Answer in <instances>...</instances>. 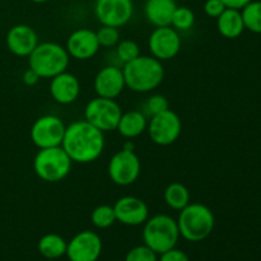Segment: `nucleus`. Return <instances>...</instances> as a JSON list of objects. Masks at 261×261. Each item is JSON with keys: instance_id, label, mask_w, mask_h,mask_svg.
Returning <instances> with one entry per match:
<instances>
[{"instance_id": "nucleus-1", "label": "nucleus", "mask_w": 261, "mask_h": 261, "mask_svg": "<svg viewBox=\"0 0 261 261\" xmlns=\"http://www.w3.org/2000/svg\"><path fill=\"white\" fill-rule=\"evenodd\" d=\"M61 148L71 162L87 165L101 157L105 149V135L86 120L71 122L66 126Z\"/></svg>"}, {"instance_id": "nucleus-22", "label": "nucleus", "mask_w": 261, "mask_h": 261, "mask_svg": "<svg viewBox=\"0 0 261 261\" xmlns=\"http://www.w3.org/2000/svg\"><path fill=\"white\" fill-rule=\"evenodd\" d=\"M68 242L56 233H47L40 239L37 244L38 252L48 260H56L66 255Z\"/></svg>"}, {"instance_id": "nucleus-25", "label": "nucleus", "mask_w": 261, "mask_h": 261, "mask_svg": "<svg viewBox=\"0 0 261 261\" xmlns=\"http://www.w3.org/2000/svg\"><path fill=\"white\" fill-rule=\"evenodd\" d=\"M91 222L94 227L99 229L110 228L116 221L114 206L111 205H98L93 209L91 214Z\"/></svg>"}, {"instance_id": "nucleus-33", "label": "nucleus", "mask_w": 261, "mask_h": 261, "mask_svg": "<svg viewBox=\"0 0 261 261\" xmlns=\"http://www.w3.org/2000/svg\"><path fill=\"white\" fill-rule=\"evenodd\" d=\"M40 79L41 78L37 75V73H36V71H33L31 68L28 69V70H25L24 73H23V76H22L23 83H24L25 86H28V87L37 84Z\"/></svg>"}, {"instance_id": "nucleus-13", "label": "nucleus", "mask_w": 261, "mask_h": 261, "mask_svg": "<svg viewBox=\"0 0 261 261\" xmlns=\"http://www.w3.org/2000/svg\"><path fill=\"white\" fill-rule=\"evenodd\" d=\"M102 254V240L96 232L82 231L76 233L66 247L69 261H97Z\"/></svg>"}, {"instance_id": "nucleus-26", "label": "nucleus", "mask_w": 261, "mask_h": 261, "mask_svg": "<svg viewBox=\"0 0 261 261\" xmlns=\"http://www.w3.org/2000/svg\"><path fill=\"white\" fill-rule=\"evenodd\" d=\"M195 23V14L188 7H177L173 12L171 27L175 28L177 32H186L191 30Z\"/></svg>"}, {"instance_id": "nucleus-19", "label": "nucleus", "mask_w": 261, "mask_h": 261, "mask_svg": "<svg viewBox=\"0 0 261 261\" xmlns=\"http://www.w3.org/2000/svg\"><path fill=\"white\" fill-rule=\"evenodd\" d=\"M176 8L175 0H145L144 15L154 27H166L171 25Z\"/></svg>"}, {"instance_id": "nucleus-12", "label": "nucleus", "mask_w": 261, "mask_h": 261, "mask_svg": "<svg viewBox=\"0 0 261 261\" xmlns=\"http://www.w3.org/2000/svg\"><path fill=\"white\" fill-rule=\"evenodd\" d=\"M133 0H96L94 14L102 25L120 28L133 17Z\"/></svg>"}, {"instance_id": "nucleus-16", "label": "nucleus", "mask_w": 261, "mask_h": 261, "mask_svg": "<svg viewBox=\"0 0 261 261\" xmlns=\"http://www.w3.org/2000/svg\"><path fill=\"white\" fill-rule=\"evenodd\" d=\"M99 42L94 31L89 28H79L69 36L66 41V51L69 56L76 60L92 59L99 50Z\"/></svg>"}, {"instance_id": "nucleus-21", "label": "nucleus", "mask_w": 261, "mask_h": 261, "mask_svg": "<svg viewBox=\"0 0 261 261\" xmlns=\"http://www.w3.org/2000/svg\"><path fill=\"white\" fill-rule=\"evenodd\" d=\"M217 28L224 38L234 40V38L240 37L245 31L241 12L237 9L226 8L224 12L217 18Z\"/></svg>"}, {"instance_id": "nucleus-18", "label": "nucleus", "mask_w": 261, "mask_h": 261, "mask_svg": "<svg viewBox=\"0 0 261 261\" xmlns=\"http://www.w3.org/2000/svg\"><path fill=\"white\" fill-rule=\"evenodd\" d=\"M50 94L59 105L74 103L81 94V83L74 74L65 70L51 78Z\"/></svg>"}, {"instance_id": "nucleus-14", "label": "nucleus", "mask_w": 261, "mask_h": 261, "mask_svg": "<svg viewBox=\"0 0 261 261\" xmlns=\"http://www.w3.org/2000/svg\"><path fill=\"white\" fill-rule=\"evenodd\" d=\"M116 221L125 226L135 227L144 224L149 218L147 203L137 196H122L114 205Z\"/></svg>"}, {"instance_id": "nucleus-36", "label": "nucleus", "mask_w": 261, "mask_h": 261, "mask_svg": "<svg viewBox=\"0 0 261 261\" xmlns=\"http://www.w3.org/2000/svg\"><path fill=\"white\" fill-rule=\"evenodd\" d=\"M31 2L37 3V4H41V3H46V2H48V0H31Z\"/></svg>"}, {"instance_id": "nucleus-10", "label": "nucleus", "mask_w": 261, "mask_h": 261, "mask_svg": "<svg viewBox=\"0 0 261 261\" xmlns=\"http://www.w3.org/2000/svg\"><path fill=\"white\" fill-rule=\"evenodd\" d=\"M139 157L134 150L122 148L115 153L109 163V176L114 184L119 186L133 185L140 175Z\"/></svg>"}, {"instance_id": "nucleus-30", "label": "nucleus", "mask_w": 261, "mask_h": 261, "mask_svg": "<svg viewBox=\"0 0 261 261\" xmlns=\"http://www.w3.org/2000/svg\"><path fill=\"white\" fill-rule=\"evenodd\" d=\"M124 261H158L157 254L145 245L135 246L125 256Z\"/></svg>"}, {"instance_id": "nucleus-8", "label": "nucleus", "mask_w": 261, "mask_h": 261, "mask_svg": "<svg viewBox=\"0 0 261 261\" xmlns=\"http://www.w3.org/2000/svg\"><path fill=\"white\" fill-rule=\"evenodd\" d=\"M147 130L150 140L154 144L167 147L178 139L182 130V124L180 116L175 111L168 109L150 117Z\"/></svg>"}, {"instance_id": "nucleus-24", "label": "nucleus", "mask_w": 261, "mask_h": 261, "mask_svg": "<svg viewBox=\"0 0 261 261\" xmlns=\"http://www.w3.org/2000/svg\"><path fill=\"white\" fill-rule=\"evenodd\" d=\"M242 19H244L245 30L250 32L261 33V2L252 0L246 7L242 8Z\"/></svg>"}, {"instance_id": "nucleus-23", "label": "nucleus", "mask_w": 261, "mask_h": 261, "mask_svg": "<svg viewBox=\"0 0 261 261\" xmlns=\"http://www.w3.org/2000/svg\"><path fill=\"white\" fill-rule=\"evenodd\" d=\"M166 204L173 211H178L185 208L190 204V193L188 188L181 182H172L166 188L163 194Z\"/></svg>"}, {"instance_id": "nucleus-28", "label": "nucleus", "mask_w": 261, "mask_h": 261, "mask_svg": "<svg viewBox=\"0 0 261 261\" xmlns=\"http://www.w3.org/2000/svg\"><path fill=\"white\" fill-rule=\"evenodd\" d=\"M96 35L99 46H102V47H114L120 41L119 28L111 27V25H101Z\"/></svg>"}, {"instance_id": "nucleus-32", "label": "nucleus", "mask_w": 261, "mask_h": 261, "mask_svg": "<svg viewBox=\"0 0 261 261\" xmlns=\"http://www.w3.org/2000/svg\"><path fill=\"white\" fill-rule=\"evenodd\" d=\"M158 261H190L188 254L182 250H178L176 247L168 250V251L161 254V257Z\"/></svg>"}, {"instance_id": "nucleus-11", "label": "nucleus", "mask_w": 261, "mask_h": 261, "mask_svg": "<svg viewBox=\"0 0 261 261\" xmlns=\"http://www.w3.org/2000/svg\"><path fill=\"white\" fill-rule=\"evenodd\" d=\"M150 55L160 61H167L175 58L181 50L180 33L171 25L155 27L148 40Z\"/></svg>"}, {"instance_id": "nucleus-2", "label": "nucleus", "mask_w": 261, "mask_h": 261, "mask_svg": "<svg viewBox=\"0 0 261 261\" xmlns=\"http://www.w3.org/2000/svg\"><path fill=\"white\" fill-rule=\"evenodd\" d=\"M125 84L127 88L137 93H148L161 86L165 78V68L162 61L155 58L139 55L122 68Z\"/></svg>"}, {"instance_id": "nucleus-6", "label": "nucleus", "mask_w": 261, "mask_h": 261, "mask_svg": "<svg viewBox=\"0 0 261 261\" xmlns=\"http://www.w3.org/2000/svg\"><path fill=\"white\" fill-rule=\"evenodd\" d=\"M71 160L61 147L40 149L33 160V171L45 182H59L69 175Z\"/></svg>"}, {"instance_id": "nucleus-34", "label": "nucleus", "mask_w": 261, "mask_h": 261, "mask_svg": "<svg viewBox=\"0 0 261 261\" xmlns=\"http://www.w3.org/2000/svg\"><path fill=\"white\" fill-rule=\"evenodd\" d=\"M226 5V8H231V9H237V10H241L242 8L246 7L250 2L252 0H222Z\"/></svg>"}, {"instance_id": "nucleus-7", "label": "nucleus", "mask_w": 261, "mask_h": 261, "mask_svg": "<svg viewBox=\"0 0 261 261\" xmlns=\"http://www.w3.org/2000/svg\"><path fill=\"white\" fill-rule=\"evenodd\" d=\"M122 110L115 99L96 97L87 103L84 120L102 133L116 130Z\"/></svg>"}, {"instance_id": "nucleus-15", "label": "nucleus", "mask_w": 261, "mask_h": 261, "mask_svg": "<svg viewBox=\"0 0 261 261\" xmlns=\"http://www.w3.org/2000/svg\"><path fill=\"white\" fill-rule=\"evenodd\" d=\"M125 87L126 84H125L124 73L119 66H103L94 76L93 88L97 97L115 99L122 93Z\"/></svg>"}, {"instance_id": "nucleus-35", "label": "nucleus", "mask_w": 261, "mask_h": 261, "mask_svg": "<svg viewBox=\"0 0 261 261\" xmlns=\"http://www.w3.org/2000/svg\"><path fill=\"white\" fill-rule=\"evenodd\" d=\"M124 149H127V150H134V144H133L132 142H127V143H125V145H124Z\"/></svg>"}, {"instance_id": "nucleus-27", "label": "nucleus", "mask_w": 261, "mask_h": 261, "mask_svg": "<svg viewBox=\"0 0 261 261\" xmlns=\"http://www.w3.org/2000/svg\"><path fill=\"white\" fill-rule=\"evenodd\" d=\"M116 55L122 64L130 63L140 55V47L133 40L119 41L116 45Z\"/></svg>"}, {"instance_id": "nucleus-9", "label": "nucleus", "mask_w": 261, "mask_h": 261, "mask_svg": "<svg viewBox=\"0 0 261 261\" xmlns=\"http://www.w3.org/2000/svg\"><path fill=\"white\" fill-rule=\"evenodd\" d=\"M65 124L55 115H43L33 122L31 127V139L38 149L61 147Z\"/></svg>"}, {"instance_id": "nucleus-5", "label": "nucleus", "mask_w": 261, "mask_h": 261, "mask_svg": "<svg viewBox=\"0 0 261 261\" xmlns=\"http://www.w3.org/2000/svg\"><path fill=\"white\" fill-rule=\"evenodd\" d=\"M68 51L56 42H42L36 46L28 56L30 68L37 73L40 78L51 79L63 73L69 66Z\"/></svg>"}, {"instance_id": "nucleus-29", "label": "nucleus", "mask_w": 261, "mask_h": 261, "mask_svg": "<svg viewBox=\"0 0 261 261\" xmlns=\"http://www.w3.org/2000/svg\"><path fill=\"white\" fill-rule=\"evenodd\" d=\"M168 109H170V105H168L167 98L165 96H162V94H153L144 103V115L152 117Z\"/></svg>"}, {"instance_id": "nucleus-20", "label": "nucleus", "mask_w": 261, "mask_h": 261, "mask_svg": "<svg viewBox=\"0 0 261 261\" xmlns=\"http://www.w3.org/2000/svg\"><path fill=\"white\" fill-rule=\"evenodd\" d=\"M147 126L148 120L144 112L133 110V111L122 112L116 130L121 137L126 138V139H134V138L142 135L147 130Z\"/></svg>"}, {"instance_id": "nucleus-17", "label": "nucleus", "mask_w": 261, "mask_h": 261, "mask_svg": "<svg viewBox=\"0 0 261 261\" xmlns=\"http://www.w3.org/2000/svg\"><path fill=\"white\" fill-rule=\"evenodd\" d=\"M7 47L12 54L19 58H28L38 45V35L31 25L15 24L8 31Z\"/></svg>"}, {"instance_id": "nucleus-4", "label": "nucleus", "mask_w": 261, "mask_h": 261, "mask_svg": "<svg viewBox=\"0 0 261 261\" xmlns=\"http://www.w3.org/2000/svg\"><path fill=\"white\" fill-rule=\"evenodd\" d=\"M180 239L177 221L167 214H157L147 219L143 228V241L157 255L173 249Z\"/></svg>"}, {"instance_id": "nucleus-31", "label": "nucleus", "mask_w": 261, "mask_h": 261, "mask_svg": "<svg viewBox=\"0 0 261 261\" xmlns=\"http://www.w3.org/2000/svg\"><path fill=\"white\" fill-rule=\"evenodd\" d=\"M226 9V5L222 0H206L204 4V12L208 17L218 18Z\"/></svg>"}, {"instance_id": "nucleus-3", "label": "nucleus", "mask_w": 261, "mask_h": 261, "mask_svg": "<svg viewBox=\"0 0 261 261\" xmlns=\"http://www.w3.org/2000/svg\"><path fill=\"white\" fill-rule=\"evenodd\" d=\"M180 237L189 242H200L208 239L216 226V218L208 206L190 203L181 209L177 218Z\"/></svg>"}]
</instances>
